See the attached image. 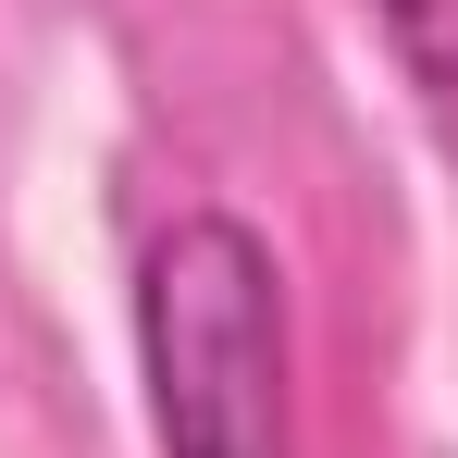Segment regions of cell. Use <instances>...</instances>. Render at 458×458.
I'll use <instances>...</instances> for the list:
<instances>
[{"instance_id":"1","label":"cell","mask_w":458,"mask_h":458,"mask_svg":"<svg viewBox=\"0 0 458 458\" xmlns=\"http://www.w3.org/2000/svg\"><path fill=\"white\" fill-rule=\"evenodd\" d=\"M137 372L161 458H298L285 396V273L260 224L174 211L137 260Z\"/></svg>"},{"instance_id":"2","label":"cell","mask_w":458,"mask_h":458,"mask_svg":"<svg viewBox=\"0 0 458 458\" xmlns=\"http://www.w3.org/2000/svg\"><path fill=\"white\" fill-rule=\"evenodd\" d=\"M384 38L409 50V75H421V99H458V50H446V13L458 0H372Z\"/></svg>"}]
</instances>
